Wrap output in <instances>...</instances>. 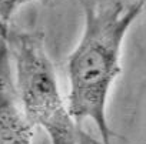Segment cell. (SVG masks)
<instances>
[{"label":"cell","mask_w":146,"mask_h":144,"mask_svg":"<svg viewBox=\"0 0 146 144\" xmlns=\"http://www.w3.org/2000/svg\"><path fill=\"white\" fill-rule=\"evenodd\" d=\"M6 41L15 64V89L29 123L42 127L52 144H79L76 123L62 97L43 34L7 33Z\"/></svg>","instance_id":"7a4b0ae2"},{"label":"cell","mask_w":146,"mask_h":144,"mask_svg":"<svg viewBox=\"0 0 146 144\" xmlns=\"http://www.w3.org/2000/svg\"><path fill=\"white\" fill-rule=\"evenodd\" d=\"M9 33V27H7V23L5 22H0V39L2 37H6Z\"/></svg>","instance_id":"5b68a950"},{"label":"cell","mask_w":146,"mask_h":144,"mask_svg":"<svg viewBox=\"0 0 146 144\" xmlns=\"http://www.w3.org/2000/svg\"><path fill=\"white\" fill-rule=\"evenodd\" d=\"M142 2H145V0H142Z\"/></svg>","instance_id":"8992f818"},{"label":"cell","mask_w":146,"mask_h":144,"mask_svg":"<svg viewBox=\"0 0 146 144\" xmlns=\"http://www.w3.org/2000/svg\"><path fill=\"white\" fill-rule=\"evenodd\" d=\"M145 2L126 5L122 0H93L85 5L82 37L67 59V110L75 120H92L102 144H112L108 121V100L113 82L120 74L125 37L143 10Z\"/></svg>","instance_id":"6da1fadb"},{"label":"cell","mask_w":146,"mask_h":144,"mask_svg":"<svg viewBox=\"0 0 146 144\" xmlns=\"http://www.w3.org/2000/svg\"><path fill=\"white\" fill-rule=\"evenodd\" d=\"M6 37L0 39V144H32L33 126L26 118L15 89Z\"/></svg>","instance_id":"3957f363"},{"label":"cell","mask_w":146,"mask_h":144,"mask_svg":"<svg viewBox=\"0 0 146 144\" xmlns=\"http://www.w3.org/2000/svg\"><path fill=\"white\" fill-rule=\"evenodd\" d=\"M32 2H46V0H0V22L7 23L22 6Z\"/></svg>","instance_id":"277c9868"}]
</instances>
